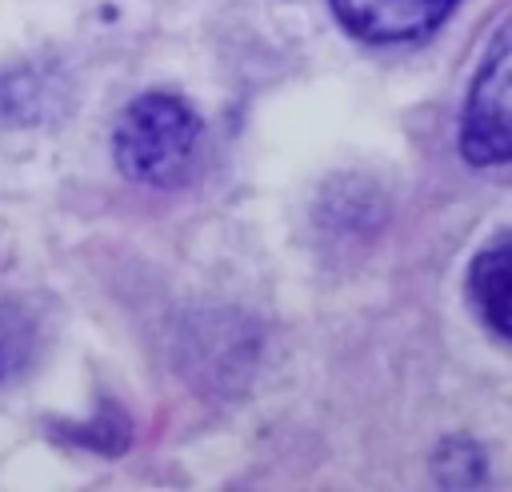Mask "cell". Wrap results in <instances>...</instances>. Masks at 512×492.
I'll return each instance as SVG.
<instances>
[{"label":"cell","instance_id":"obj_1","mask_svg":"<svg viewBox=\"0 0 512 492\" xmlns=\"http://www.w3.org/2000/svg\"><path fill=\"white\" fill-rule=\"evenodd\" d=\"M196 140V112L176 96L148 92L116 124V164L140 184H176L192 164Z\"/></svg>","mask_w":512,"mask_h":492},{"label":"cell","instance_id":"obj_2","mask_svg":"<svg viewBox=\"0 0 512 492\" xmlns=\"http://www.w3.org/2000/svg\"><path fill=\"white\" fill-rule=\"evenodd\" d=\"M464 160L476 168H492L508 160V32L500 28L468 96L460 124Z\"/></svg>","mask_w":512,"mask_h":492},{"label":"cell","instance_id":"obj_3","mask_svg":"<svg viewBox=\"0 0 512 492\" xmlns=\"http://www.w3.org/2000/svg\"><path fill=\"white\" fill-rule=\"evenodd\" d=\"M456 0H332L344 28L372 44H396L428 36Z\"/></svg>","mask_w":512,"mask_h":492},{"label":"cell","instance_id":"obj_4","mask_svg":"<svg viewBox=\"0 0 512 492\" xmlns=\"http://www.w3.org/2000/svg\"><path fill=\"white\" fill-rule=\"evenodd\" d=\"M508 292H512L508 288V244L496 240L472 264V296H476V308H480L484 324L496 336H508Z\"/></svg>","mask_w":512,"mask_h":492},{"label":"cell","instance_id":"obj_5","mask_svg":"<svg viewBox=\"0 0 512 492\" xmlns=\"http://www.w3.org/2000/svg\"><path fill=\"white\" fill-rule=\"evenodd\" d=\"M36 348H40V328L32 312L12 300H0V384L28 372V364L36 360Z\"/></svg>","mask_w":512,"mask_h":492}]
</instances>
